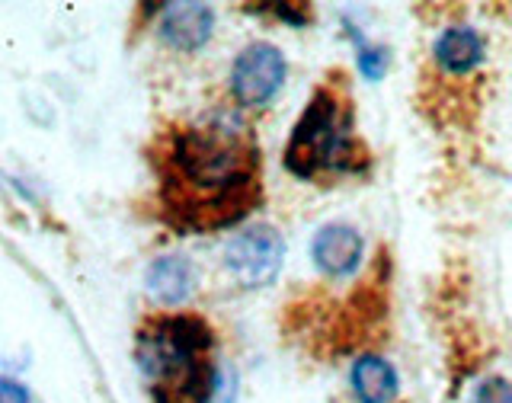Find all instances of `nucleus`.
<instances>
[{
    "mask_svg": "<svg viewBox=\"0 0 512 403\" xmlns=\"http://www.w3.org/2000/svg\"><path fill=\"white\" fill-rule=\"evenodd\" d=\"M160 212L176 231H218L263 202L256 141L240 122L180 125L157 144Z\"/></svg>",
    "mask_w": 512,
    "mask_h": 403,
    "instance_id": "nucleus-1",
    "label": "nucleus"
},
{
    "mask_svg": "<svg viewBox=\"0 0 512 403\" xmlns=\"http://www.w3.org/2000/svg\"><path fill=\"white\" fill-rule=\"evenodd\" d=\"M135 359L154 403H208L215 394V330L199 314H157L138 327Z\"/></svg>",
    "mask_w": 512,
    "mask_h": 403,
    "instance_id": "nucleus-2",
    "label": "nucleus"
},
{
    "mask_svg": "<svg viewBox=\"0 0 512 403\" xmlns=\"http://www.w3.org/2000/svg\"><path fill=\"white\" fill-rule=\"evenodd\" d=\"M365 154L352 135V112L343 90L320 84L285 144V167L301 180H324L362 170Z\"/></svg>",
    "mask_w": 512,
    "mask_h": 403,
    "instance_id": "nucleus-3",
    "label": "nucleus"
},
{
    "mask_svg": "<svg viewBox=\"0 0 512 403\" xmlns=\"http://www.w3.org/2000/svg\"><path fill=\"white\" fill-rule=\"evenodd\" d=\"M285 244L282 234L269 224H253V228L240 231L228 250H224V266L244 288H260L269 285L282 269Z\"/></svg>",
    "mask_w": 512,
    "mask_h": 403,
    "instance_id": "nucleus-4",
    "label": "nucleus"
},
{
    "mask_svg": "<svg viewBox=\"0 0 512 403\" xmlns=\"http://www.w3.org/2000/svg\"><path fill=\"white\" fill-rule=\"evenodd\" d=\"M285 55L276 45L269 42H253L244 52L234 58L231 68V93L240 106H266L272 96L279 93V87L285 84Z\"/></svg>",
    "mask_w": 512,
    "mask_h": 403,
    "instance_id": "nucleus-5",
    "label": "nucleus"
},
{
    "mask_svg": "<svg viewBox=\"0 0 512 403\" xmlns=\"http://www.w3.org/2000/svg\"><path fill=\"white\" fill-rule=\"evenodd\" d=\"M311 256L320 272H327V276H346L362 260V237L349 224H324L314 234Z\"/></svg>",
    "mask_w": 512,
    "mask_h": 403,
    "instance_id": "nucleus-6",
    "label": "nucleus"
},
{
    "mask_svg": "<svg viewBox=\"0 0 512 403\" xmlns=\"http://www.w3.org/2000/svg\"><path fill=\"white\" fill-rule=\"evenodd\" d=\"M215 29V13L208 4H167L160 20V36L180 52H196Z\"/></svg>",
    "mask_w": 512,
    "mask_h": 403,
    "instance_id": "nucleus-7",
    "label": "nucleus"
},
{
    "mask_svg": "<svg viewBox=\"0 0 512 403\" xmlns=\"http://www.w3.org/2000/svg\"><path fill=\"white\" fill-rule=\"evenodd\" d=\"M148 292L164 301V304H180L183 298L192 295V285H196V272H192L189 260L183 256H160L148 269Z\"/></svg>",
    "mask_w": 512,
    "mask_h": 403,
    "instance_id": "nucleus-8",
    "label": "nucleus"
},
{
    "mask_svg": "<svg viewBox=\"0 0 512 403\" xmlns=\"http://www.w3.org/2000/svg\"><path fill=\"white\" fill-rule=\"evenodd\" d=\"M352 391L359 403H391L397 397L394 368L378 356H362L352 368Z\"/></svg>",
    "mask_w": 512,
    "mask_h": 403,
    "instance_id": "nucleus-9",
    "label": "nucleus"
},
{
    "mask_svg": "<svg viewBox=\"0 0 512 403\" xmlns=\"http://www.w3.org/2000/svg\"><path fill=\"white\" fill-rule=\"evenodd\" d=\"M480 58H484V42H480V36L468 26L445 29L436 39V61L445 71L464 74V71H471Z\"/></svg>",
    "mask_w": 512,
    "mask_h": 403,
    "instance_id": "nucleus-10",
    "label": "nucleus"
},
{
    "mask_svg": "<svg viewBox=\"0 0 512 403\" xmlns=\"http://www.w3.org/2000/svg\"><path fill=\"white\" fill-rule=\"evenodd\" d=\"M474 403H512V384L503 378H493L487 384H480Z\"/></svg>",
    "mask_w": 512,
    "mask_h": 403,
    "instance_id": "nucleus-11",
    "label": "nucleus"
},
{
    "mask_svg": "<svg viewBox=\"0 0 512 403\" xmlns=\"http://www.w3.org/2000/svg\"><path fill=\"white\" fill-rule=\"evenodd\" d=\"M384 68H388V52L384 48H362V71H365V77H372V80H378L381 74H384Z\"/></svg>",
    "mask_w": 512,
    "mask_h": 403,
    "instance_id": "nucleus-12",
    "label": "nucleus"
},
{
    "mask_svg": "<svg viewBox=\"0 0 512 403\" xmlns=\"http://www.w3.org/2000/svg\"><path fill=\"white\" fill-rule=\"evenodd\" d=\"M0 403H29L26 384L13 381V378H0Z\"/></svg>",
    "mask_w": 512,
    "mask_h": 403,
    "instance_id": "nucleus-13",
    "label": "nucleus"
}]
</instances>
